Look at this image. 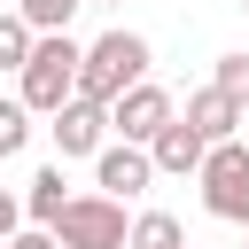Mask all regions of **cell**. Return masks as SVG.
Returning <instances> with one entry per match:
<instances>
[{"mask_svg": "<svg viewBox=\"0 0 249 249\" xmlns=\"http://www.w3.org/2000/svg\"><path fill=\"white\" fill-rule=\"evenodd\" d=\"M148 62H156V47L140 39V31H101L86 54H78V101H93V109H109L117 93H132L140 78H148Z\"/></svg>", "mask_w": 249, "mask_h": 249, "instance_id": "cell-1", "label": "cell"}, {"mask_svg": "<svg viewBox=\"0 0 249 249\" xmlns=\"http://www.w3.org/2000/svg\"><path fill=\"white\" fill-rule=\"evenodd\" d=\"M78 54H86V47H78L70 31L39 39V47H31V62L16 70V101H23L31 117H54L62 101H78Z\"/></svg>", "mask_w": 249, "mask_h": 249, "instance_id": "cell-2", "label": "cell"}, {"mask_svg": "<svg viewBox=\"0 0 249 249\" xmlns=\"http://www.w3.org/2000/svg\"><path fill=\"white\" fill-rule=\"evenodd\" d=\"M195 187H202V210H210V218L249 226V148H241V140L210 148V156H202V171H195Z\"/></svg>", "mask_w": 249, "mask_h": 249, "instance_id": "cell-3", "label": "cell"}, {"mask_svg": "<svg viewBox=\"0 0 249 249\" xmlns=\"http://www.w3.org/2000/svg\"><path fill=\"white\" fill-rule=\"evenodd\" d=\"M124 233H132V218L109 195H70V210L54 218V241L62 249H124Z\"/></svg>", "mask_w": 249, "mask_h": 249, "instance_id": "cell-4", "label": "cell"}, {"mask_svg": "<svg viewBox=\"0 0 249 249\" xmlns=\"http://www.w3.org/2000/svg\"><path fill=\"white\" fill-rule=\"evenodd\" d=\"M179 109H171V93L156 86V78H140L132 93H117L109 101V140H124V148H156V132L171 124Z\"/></svg>", "mask_w": 249, "mask_h": 249, "instance_id": "cell-5", "label": "cell"}, {"mask_svg": "<svg viewBox=\"0 0 249 249\" xmlns=\"http://www.w3.org/2000/svg\"><path fill=\"white\" fill-rule=\"evenodd\" d=\"M47 132H54V163H70V156H101V148H109V109H93V101H62V109L47 117Z\"/></svg>", "mask_w": 249, "mask_h": 249, "instance_id": "cell-6", "label": "cell"}, {"mask_svg": "<svg viewBox=\"0 0 249 249\" xmlns=\"http://www.w3.org/2000/svg\"><path fill=\"white\" fill-rule=\"evenodd\" d=\"M148 179H156L148 148H124V140H109V148L93 156V195H109V202H132V195H148Z\"/></svg>", "mask_w": 249, "mask_h": 249, "instance_id": "cell-7", "label": "cell"}, {"mask_svg": "<svg viewBox=\"0 0 249 249\" xmlns=\"http://www.w3.org/2000/svg\"><path fill=\"white\" fill-rule=\"evenodd\" d=\"M179 124H195V132H202V148H226V140H241V124H249V117H241L218 86H195V93H187V109H179Z\"/></svg>", "mask_w": 249, "mask_h": 249, "instance_id": "cell-8", "label": "cell"}, {"mask_svg": "<svg viewBox=\"0 0 249 249\" xmlns=\"http://www.w3.org/2000/svg\"><path fill=\"white\" fill-rule=\"evenodd\" d=\"M202 156H210V148H202V132H195V124H179V117H171V124L156 132V148H148V163H156L163 179H195V171H202Z\"/></svg>", "mask_w": 249, "mask_h": 249, "instance_id": "cell-9", "label": "cell"}, {"mask_svg": "<svg viewBox=\"0 0 249 249\" xmlns=\"http://www.w3.org/2000/svg\"><path fill=\"white\" fill-rule=\"evenodd\" d=\"M70 210V179H62V163H39L31 171V187H23V226H39V233H54V218Z\"/></svg>", "mask_w": 249, "mask_h": 249, "instance_id": "cell-10", "label": "cell"}, {"mask_svg": "<svg viewBox=\"0 0 249 249\" xmlns=\"http://www.w3.org/2000/svg\"><path fill=\"white\" fill-rule=\"evenodd\" d=\"M124 249H187V226H179L171 210H140L132 233H124Z\"/></svg>", "mask_w": 249, "mask_h": 249, "instance_id": "cell-11", "label": "cell"}, {"mask_svg": "<svg viewBox=\"0 0 249 249\" xmlns=\"http://www.w3.org/2000/svg\"><path fill=\"white\" fill-rule=\"evenodd\" d=\"M31 47H39V31H31L16 8H0V70H23V62H31Z\"/></svg>", "mask_w": 249, "mask_h": 249, "instance_id": "cell-12", "label": "cell"}, {"mask_svg": "<svg viewBox=\"0 0 249 249\" xmlns=\"http://www.w3.org/2000/svg\"><path fill=\"white\" fill-rule=\"evenodd\" d=\"M86 0H16V16L39 31V39H54V31H70V16H78Z\"/></svg>", "mask_w": 249, "mask_h": 249, "instance_id": "cell-13", "label": "cell"}, {"mask_svg": "<svg viewBox=\"0 0 249 249\" xmlns=\"http://www.w3.org/2000/svg\"><path fill=\"white\" fill-rule=\"evenodd\" d=\"M210 86L249 117V54H218V62H210Z\"/></svg>", "mask_w": 249, "mask_h": 249, "instance_id": "cell-14", "label": "cell"}, {"mask_svg": "<svg viewBox=\"0 0 249 249\" xmlns=\"http://www.w3.org/2000/svg\"><path fill=\"white\" fill-rule=\"evenodd\" d=\"M23 148H31V109H23L16 93H0V163L23 156Z\"/></svg>", "mask_w": 249, "mask_h": 249, "instance_id": "cell-15", "label": "cell"}, {"mask_svg": "<svg viewBox=\"0 0 249 249\" xmlns=\"http://www.w3.org/2000/svg\"><path fill=\"white\" fill-rule=\"evenodd\" d=\"M16 233H23V195H16V187H0V249H8Z\"/></svg>", "mask_w": 249, "mask_h": 249, "instance_id": "cell-16", "label": "cell"}, {"mask_svg": "<svg viewBox=\"0 0 249 249\" xmlns=\"http://www.w3.org/2000/svg\"><path fill=\"white\" fill-rule=\"evenodd\" d=\"M8 249H62V241H54V233H39V226H23V233H16Z\"/></svg>", "mask_w": 249, "mask_h": 249, "instance_id": "cell-17", "label": "cell"}, {"mask_svg": "<svg viewBox=\"0 0 249 249\" xmlns=\"http://www.w3.org/2000/svg\"><path fill=\"white\" fill-rule=\"evenodd\" d=\"M86 8H124V0H86Z\"/></svg>", "mask_w": 249, "mask_h": 249, "instance_id": "cell-18", "label": "cell"}, {"mask_svg": "<svg viewBox=\"0 0 249 249\" xmlns=\"http://www.w3.org/2000/svg\"><path fill=\"white\" fill-rule=\"evenodd\" d=\"M187 249H195V241H187Z\"/></svg>", "mask_w": 249, "mask_h": 249, "instance_id": "cell-19", "label": "cell"}, {"mask_svg": "<svg viewBox=\"0 0 249 249\" xmlns=\"http://www.w3.org/2000/svg\"><path fill=\"white\" fill-rule=\"evenodd\" d=\"M241 8H249V0H241Z\"/></svg>", "mask_w": 249, "mask_h": 249, "instance_id": "cell-20", "label": "cell"}]
</instances>
